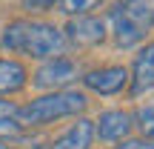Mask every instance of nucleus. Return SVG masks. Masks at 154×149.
<instances>
[{
  "mask_svg": "<svg viewBox=\"0 0 154 149\" xmlns=\"http://www.w3.org/2000/svg\"><path fill=\"white\" fill-rule=\"evenodd\" d=\"M86 106H88L86 92L54 89V92H46L29 103L17 106V121L23 123V129H37V126H49L54 121H63V118H77L86 112Z\"/></svg>",
  "mask_w": 154,
  "mask_h": 149,
  "instance_id": "2",
  "label": "nucleus"
},
{
  "mask_svg": "<svg viewBox=\"0 0 154 149\" xmlns=\"http://www.w3.org/2000/svg\"><path fill=\"white\" fill-rule=\"evenodd\" d=\"M0 46H6L14 55H26L34 60H46V57H57L66 49V37L57 26L46 20H11L9 26L0 32Z\"/></svg>",
  "mask_w": 154,
  "mask_h": 149,
  "instance_id": "1",
  "label": "nucleus"
},
{
  "mask_svg": "<svg viewBox=\"0 0 154 149\" xmlns=\"http://www.w3.org/2000/svg\"><path fill=\"white\" fill-rule=\"evenodd\" d=\"M23 135H26V129L17 121V103L0 98V141L11 144V141H20Z\"/></svg>",
  "mask_w": 154,
  "mask_h": 149,
  "instance_id": "11",
  "label": "nucleus"
},
{
  "mask_svg": "<svg viewBox=\"0 0 154 149\" xmlns=\"http://www.w3.org/2000/svg\"><path fill=\"white\" fill-rule=\"evenodd\" d=\"M131 121H134V126L140 129V135H143V138L154 141V103L140 106V109L131 115Z\"/></svg>",
  "mask_w": 154,
  "mask_h": 149,
  "instance_id": "12",
  "label": "nucleus"
},
{
  "mask_svg": "<svg viewBox=\"0 0 154 149\" xmlns=\"http://www.w3.org/2000/svg\"><path fill=\"white\" fill-rule=\"evenodd\" d=\"M128 95L140 98V95L154 89V43H146L140 55L134 57L131 69H128Z\"/></svg>",
  "mask_w": 154,
  "mask_h": 149,
  "instance_id": "8",
  "label": "nucleus"
},
{
  "mask_svg": "<svg viewBox=\"0 0 154 149\" xmlns=\"http://www.w3.org/2000/svg\"><path fill=\"white\" fill-rule=\"evenodd\" d=\"M134 129L131 112L123 109H106L100 112V118L94 121V138H100L103 144H120L123 138H128Z\"/></svg>",
  "mask_w": 154,
  "mask_h": 149,
  "instance_id": "7",
  "label": "nucleus"
},
{
  "mask_svg": "<svg viewBox=\"0 0 154 149\" xmlns=\"http://www.w3.org/2000/svg\"><path fill=\"white\" fill-rule=\"evenodd\" d=\"M114 149H154V141H149V138H123L120 146H114Z\"/></svg>",
  "mask_w": 154,
  "mask_h": 149,
  "instance_id": "14",
  "label": "nucleus"
},
{
  "mask_svg": "<svg viewBox=\"0 0 154 149\" xmlns=\"http://www.w3.org/2000/svg\"><path fill=\"white\" fill-rule=\"evenodd\" d=\"M69 46H77V49H94L106 40V23L94 15H74L69 20L66 32H63Z\"/></svg>",
  "mask_w": 154,
  "mask_h": 149,
  "instance_id": "5",
  "label": "nucleus"
},
{
  "mask_svg": "<svg viewBox=\"0 0 154 149\" xmlns=\"http://www.w3.org/2000/svg\"><path fill=\"white\" fill-rule=\"evenodd\" d=\"M77 77H80V66L74 60H69V57L57 55V57H46L40 63V69L32 75V83L37 89L54 92V89H69Z\"/></svg>",
  "mask_w": 154,
  "mask_h": 149,
  "instance_id": "4",
  "label": "nucleus"
},
{
  "mask_svg": "<svg viewBox=\"0 0 154 149\" xmlns=\"http://www.w3.org/2000/svg\"><path fill=\"white\" fill-rule=\"evenodd\" d=\"M29 83V69L14 57H0V98L23 92Z\"/></svg>",
  "mask_w": 154,
  "mask_h": 149,
  "instance_id": "10",
  "label": "nucleus"
},
{
  "mask_svg": "<svg viewBox=\"0 0 154 149\" xmlns=\"http://www.w3.org/2000/svg\"><path fill=\"white\" fill-rule=\"evenodd\" d=\"M80 80L88 92L111 98V95H120L128 86V69L126 66H103V69H91V72L80 75Z\"/></svg>",
  "mask_w": 154,
  "mask_h": 149,
  "instance_id": "6",
  "label": "nucleus"
},
{
  "mask_svg": "<svg viewBox=\"0 0 154 149\" xmlns=\"http://www.w3.org/2000/svg\"><path fill=\"white\" fill-rule=\"evenodd\" d=\"M154 29V0H117L111 9V34L120 49L140 46Z\"/></svg>",
  "mask_w": 154,
  "mask_h": 149,
  "instance_id": "3",
  "label": "nucleus"
},
{
  "mask_svg": "<svg viewBox=\"0 0 154 149\" xmlns=\"http://www.w3.org/2000/svg\"><path fill=\"white\" fill-rule=\"evenodd\" d=\"M54 3L57 0H23V6L29 11H49V9H54Z\"/></svg>",
  "mask_w": 154,
  "mask_h": 149,
  "instance_id": "15",
  "label": "nucleus"
},
{
  "mask_svg": "<svg viewBox=\"0 0 154 149\" xmlns=\"http://www.w3.org/2000/svg\"><path fill=\"white\" fill-rule=\"evenodd\" d=\"M0 149H9V144H6V141H0Z\"/></svg>",
  "mask_w": 154,
  "mask_h": 149,
  "instance_id": "16",
  "label": "nucleus"
},
{
  "mask_svg": "<svg viewBox=\"0 0 154 149\" xmlns=\"http://www.w3.org/2000/svg\"><path fill=\"white\" fill-rule=\"evenodd\" d=\"M91 144H94V121L77 115L74 123L60 135V138L51 141L49 149H91Z\"/></svg>",
  "mask_w": 154,
  "mask_h": 149,
  "instance_id": "9",
  "label": "nucleus"
},
{
  "mask_svg": "<svg viewBox=\"0 0 154 149\" xmlns=\"http://www.w3.org/2000/svg\"><path fill=\"white\" fill-rule=\"evenodd\" d=\"M57 3H60V11H66L69 17H74V15H88L91 9H97L106 0H57Z\"/></svg>",
  "mask_w": 154,
  "mask_h": 149,
  "instance_id": "13",
  "label": "nucleus"
}]
</instances>
